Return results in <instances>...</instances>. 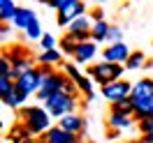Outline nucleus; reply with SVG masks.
Instances as JSON below:
<instances>
[{
	"mask_svg": "<svg viewBox=\"0 0 153 143\" xmlns=\"http://www.w3.org/2000/svg\"><path fill=\"white\" fill-rule=\"evenodd\" d=\"M107 42H109V44H118V42H123V30L118 28V26H114V23H111V30H109V37H107Z\"/></svg>",
	"mask_w": 153,
	"mask_h": 143,
	"instance_id": "26",
	"label": "nucleus"
},
{
	"mask_svg": "<svg viewBox=\"0 0 153 143\" xmlns=\"http://www.w3.org/2000/svg\"><path fill=\"white\" fill-rule=\"evenodd\" d=\"M26 99H28V97L19 95V92L14 90V92H12V95L7 97V99H2V104H5V106H10V109H23V104H26Z\"/></svg>",
	"mask_w": 153,
	"mask_h": 143,
	"instance_id": "21",
	"label": "nucleus"
},
{
	"mask_svg": "<svg viewBox=\"0 0 153 143\" xmlns=\"http://www.w3.org/2000/svg\"><path fill=\"white\" fill-rule=\"evenodd\" d=\"M39 48H42V51H53V48H58V44H56V37H53L51 32H47L44 37L39 39Z\"/></svg>",
	"mask_w": 153,
	"mask_h": 143,
	"instance_id": "25",
	"label": "nucleus"
},
{
	"mask_svg": "<svg viewBox=\"0 0 153 143\" xmlns=\"http://www.w3.org/2000/svg\"><path fill=\"white\" fill-rule=\"evenodd\" d=\"M146 53L144 51H132V56H130V60L125 62V69L128 72H137V69H144L146 67Z\"/></svg>",
	"mask_w": 153,
	"mask_h": 143,
	"instance_id": "19",
	"label": "nucleus"
},
{
	"mask_svg": "<svg viewBox=\"0 0 153 143\" xmlns=\"http://www.w3.org/2000/svg\"><path fill=\"white\" fill-rule=\"evenodd\" d=\"M7 32H10V28H7V26H2V28H0V35H2V37H7Z\"/></svg>",
	"mask_w": 153,
	"mask_h": 143,
	"instance_id": "28",
	"label": "nucleus"
},
{
	"mask_svg": "<svg viewBox=\"0 0 153 143\" xmlns=\"http://www.w3.org/2000/svg\"><path fill=\"white\" fill-rule=\"evenodd\" d=\"M111 111H118V113H125V115H132V118H134V102H132V97H128V99L118 102V104H111Z\"/></svg>",
	"mask_w": 153,
	"mask_h": 143,
	"instance_id": "20",
	"label": "nucleus"
},
{
	"mask_svg": "<svg viewBox=\"0 0 153 143\" xmlns=\"http://www.w3.org/2000/svg\"><path fill=\"white\" fill-rule=\"evenodd\" d=\"M42 106H44L47 113L51 115V118H56V120H63V118L70 115V113H79V99H76V97L65 95V92L53 95L51 99H47Z\"/></svg>",
	"mask_w": 153,
	"mask_h": 143,
	"instance_id": "3",
	"label": "nucleus"
},
{
	"mask_svg": "<svg viewBox=\"0 0 153 143\" xmlns=\"http://www.w3.org/2000/svg\"><path fill=\"white\" fill-rule=\"evenodd\" d=\"M35 21H37V14H35L33 10H28V7H19L16 16H14V21H12V26L26 32V30H28L30 26L35 23Z\"/></svg>",
	"mask_w": 153,
	"mask_h": 143,
	"instance_id": "11",
	"label": "nucleus"
},
{
	"mask_svg": "<svg viewBox=\"0 0 153 143\" xmlns=\"http://www.w3.org/2000/svg\"><path fill=\"white\" fill-rule=\"evenodd\" d=\"M137 125H139L142 139L146 143H153V118H151V120H144V122H137Z\"/></svg>",
	"mask_w": 153,
	"mask_h": 143,
	"instance_id": "23",
	"label": "nucleus"
},
{
	"mask_svg": "<svg viewBox=\"0 0 153 143\" xmlns=\"http://www.w3.org/2000/svg\"><path fill=\"white\" fill-rule=\"evenodd\" d=\"M19 12V5L14 0H0V21L2 23H12Z\"/></svg>",
	"mask_w": 153,
	"mask_h": 143,
	"instance_id": "17",
	"label": "nucleus"
},
{
	"mask_svg": "<svg viewBox=\"0 0 153 143\" xmlns=\"http://www.w3.org/2000/svg\"><path fill=\"white\" fill-rule=\"evenodd\" d=\"M12 62L7 58H0V78H12Z\"/></svg>",
	"mask_w": 153,
	"mask_h": 143,
	"instance_id": "27",
	"label": "nucleus"
},
{
	"mask_svg": "<svg viewBox=\"0 0 153 143\" xmlns=\"http://www.w3.org/2000/svg\"><path fill=\"white\" fill-rule=\"evenodd\" d=\"M58 127L65 129L67 134L79 136V134L84 132V127H86V120H84V115H81V113H70V115H65L63 120H58Z\"/></svg>",
	"mask_w": 153,
	"mask_h": 143,
	"instance_id": "8",
	"label": "nucleus"
},
{
	"mask_svg": "<svg viewBox=\"0 0 153 143\" xmlns=\"http://www.w3.org/2000/svg\"><path fill=\"white\" fill-rule=\"evenodd\" d=\"M28 56H30L28 48L21 46V44H12V46H7V48H5V53H2V58H7V60L12 62V67L19 65L21 60H26Z\"/></svg>",
	"mask_w": 153,
	"mask_h": 143,
	"instance_id": "14",
	"label": "nucleus"
},
{
	"mask_svg": "<svg viewBox=\"0 0 153 143\" xmlns=\"http://www.w3.org/2000/svg\"><path fill=\"white\" fill-rule=\"evenodd\" d=\"M58 48H60V53L63 56H70V58H74V53H76V48H79V39L76 37H72V35H63V37L58 39Z\"/></svg>",
	"mask_w": 153,
	"mask_h": 143,
	"instance_id": "16",
	"label": "nucleus"
},
{
	"mask_svg": "<svg viewBox=\"0 0 153 143\" xmlns=\"http://www.w3.org/2000/svg\"><path fill=\"white\" fill-rule=\"evenodd\" d=\"M137 122L132 115H125V113H118V111H109V118H107V125L111 132H123V129H130L132 125Z\"/></svg>",
	"mask_w": 153,
	"mask_h": 143,
	"instance_id": "9",
	"label": "nucleus"
},
{
	"mask_svg": "<svg viewBox=\"0 0 153 143\" xmlns=\"http://www.w3.org/2000/svg\"><path fill=\"white\" fill-rule=\"evenodd\" d=\"M42 141L44 143H79V136L74 134H67L65 129H60V127H51L44 136H42Z\"/></svg>",
	"mask_w": 153,
	"mask_h": 143,
	"instance_id": "10",
	"label": "nucleus"
},
{
	"mask_svg": "<svg viewBox=\"0 0 153 143\" xmlns=\"http://www.w3.org/2000/svg\"><path fill=\"white\" fill-rule=\"evenodd\" d=\"M132 97H153V78H137L132 83Z\"/></svg>",
	"mask_w": 153,
	"mask_h": 143,
	"instance_id": "15",
	"label": "nucleus"
},
{
	"mask_svg": "<svg viewBox=\"0 0 153 143\" xmlns=\"http://www.w3.org/2000/svg\"><path fill=\"white\" fill-rule=\"evenodd\" d=\"M86 74L93 78V83H97L100 88H105V86H109V83H116V81H121V78H123L125 67L123 65H111V62L100 60V62L88 65Z\"/></svg>",
	"mask_w": 153,
	"mask_h": 143,
	"instance_id": "2",
	"label": "nucleus"
},
{
	"mask_svg": "<svg viewBox=\"0 0 153 143\" xmlns=\"http://www.w3.org/2000/svg\"><path fill=\"white\" fill-rule=\"evenodd\" d=\"M74 86L79 88V92H84V97H86V102H91L93 99V78L88 76V74H81L79 78H74Z\"/></svg>",
	"mask_w": 153,
	"mask_h": 143,
	"instance_id": "18",
	"label": "nucleus"
},
{
	"mask_svg": "<svg viewBox=\"0 0 153 143\" xmlns=\"http://www.w3.org/2000/svg\"><path fill=\"white\" fill-rule=\"evenodd\" d=\"M130 56H132V51H130V46L125 44V42H118V44H107L105 51H102V60L105 62H111V65H123L130 60Z\"/></svg>",
	"mask_w": 153,
	"mask_h": 143,
	"instance_id": "5",
	"label": "nucleus"
},
{
	"mask_svg": "<svg viewBox=\"0 0 153 143\" xmlns=\"http://www.w3.org/2000/svg\"><path fill=\"white\" fill-rule=\"evenodd\" d=\"M21 125L30 132L33 139H42L44 134L53 127L51 125V115L47 113L44 106H23L21 109Z\"/></svg>",
	"mask_w": 153,
	"mask_h": 143,
	"instance_id": "1",
	"label": "nucleus"
},
{
	"mask_svg": "<svg viewBox=\"0 0 153 143\" xmlns=\"http://www.w3.org/2000/svg\"><path fill=\"white\" fill-rule=\"evenodd\" d=\"M109 30H111V23H109V21H105V19L95 21V23H93V30H91V42H95V44L107 42Z\"/></svg>",
	"mask_w": 153,
	"mask_h": 143,
	"instance_id": "13",
	"label": "nucleus"
},
{
	"mask_svg": "<svg viewBox=\"0 0 153 143\" xmlns=\"http://www.w3.org/2000/svg\"><path fill=\"white\" fill-rule=\"evenodd\" d=\"M63 62V53H60V48H53V51H42L37 56V67H49V69H53L56 65Z\"/></svg>",
	"mask_w": 153,
	"mask_h": 143,
	"instance_id": "12",
	"label": "nucleus"
},
{
	"mask_svg": "<svg viewBox=\"0 0 153 143\" xmlns=\"http://www.w3.org/2000/svg\"><path fill=\"white\" fill-rule=\"evenodd\" d=\"M44 35H47V32L42 30V23H39V21H35V23H33V26L26 30V37L33 39V42H39V39L44 37Z\"/></svg>",
	"mask_w": 153,
	"mask_h": 143,
	"instance_id": "24",
	"label": "nucleus"
},
{
	"mask_svg": "<svg viewBox=\"0 0 153 143\" xmlns=\"http://www.w3.org/2000/svg\"><path fill=\"white\" fill-rule=\"evenodd\" d=\"M134 102V120L144 122L153 118V97H132Z\"/></svg>",
	"mask_w": 153,
	"mask_h": 143,
	"instance_id": "7",
	"label": "nucleus"
},
{
	"mask_svg": "<svg viewBox=\"0 0 153 143\" xmlns=\"http://www.w3.org/2000/svg\"><path fill=\"white\" fill-rule=\"evenodd\" d=\"M14 90H16V81L14 78H0V97L2 99H7Z\"/></svg>",
	"mask_w": 153,
	"mask_h": 143,
	"instance_id": "22",
	"label": "nucleus"
},
{
	"mask_svg": "<svg viewBox=\"0 0 153 143\" xmlns=\"http://www.w3.org/2000/svg\"><path fill=\"white\" fill-rule=\"evenodd\" d=\"M97 56V44L95 42H81L79 48H76L74 58H72V62L74 65H93V60Z\"/></svg>",
	"mask_w": 153,
	"mask_h": 143,
	"instance_id": "6",
	"label": "nucleus"
},
{
	"mask_svg": "<svg viewBox=\"0 0 153 143\" xmlns=\"http://www.w3.org/2000/svg\"><path fill=\"white\" fill-rule=\"evenodd\" d=\"M130 143H146L144 139H137V141H130Z\"/></svg>",
	"mask_w": 153,
	"mask_h": 143,
	"instance_id": "29",
	"label": "nucleus"
},
{
	"mask_svg": "<svg viewBox=\"0 0 153 143\" xmlns=\"http://www.w3.org/2000/svg\"><path fill=\"white\" fill-rule=\"evenodd\" d=\"M102 97H105L109 104H118V102H123L128 97H132V83L130 81H116V83H109V86L102 88Z\"/></svg>",
	"mask_w": 153,
	"mask_h": 143,
	"instance_id": "4",
	"label": "nucleus"
}]
</instances>
